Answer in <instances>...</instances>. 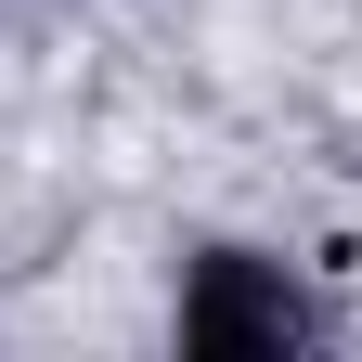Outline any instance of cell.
<instances>
[{
    "mask_svg": "<svg viewBox=\"0 0 362 362\" xmlns=\"http://www.w3.org/2000/svg\"><path fill=\"white\" fill-rule=\"evenodd\" d=\"M324 337V310H310L285 285V259H259V246H207L194 272H181V349L194 362H285Z\"/></svg>",
    "mask_w": 362,
    "mask_h": 362,
    "instance_id": "cell-1",
    "label": "cell"
}]
</instances>
